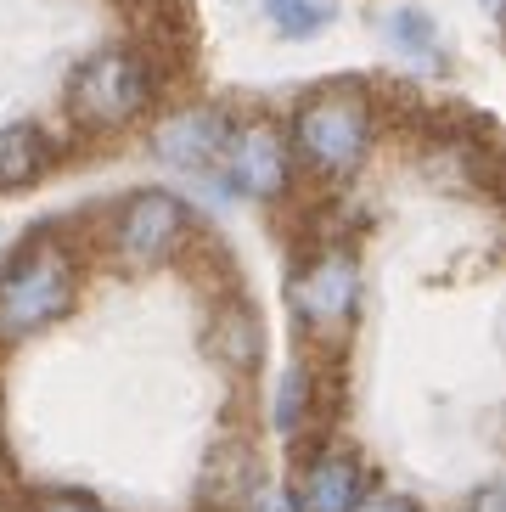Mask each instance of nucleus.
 Wrapping results in <instances>:
<instances>
[{
	"instance_id": "nucleus-6",
	"label": "nucleus",
	"mask_w": 506,
	"mask_h": 512,
	"mask_svg": "<svg viewBox=\"0 0 506 512\" xmlns=\"http://www.w3.org/2000/svg\"><path fill=\"white\" fill-rule=\"evenodd\" d=\"M355 299H360V271L349 254H321L293 282V310L315 332H338L343 321L355 316Z\"/></svg>"
},
{
	"instance_id": "nucleus-13",
	"label": "nucleus",
	"mask_w": 506,
	"mask_h": 512,
	"mask_svg": "<svg viewBox=\"0 0 506 512\" xmlns=\"http://www.w3.org/2000/svg\"><path fill=\"white\" fill-rule=\"evenodd\" d=\"M304 406H310V372L304 366H287L282 383H276V400H270V422L282 428V434H298L304 428Z\"/></svg>"
},
{
	"instance_id": "nucleus-18",
	"label": "nucleus",
	"mask_w": 506,
	"mask_h": 512,
	"mask_svg": "<svg viewBox=\"0 0 506 512\" xmlns=\"http://www.w3.org/2000/svg\"><path fill=\"white\" fill-rule=\"evenodd\" d=\"M259 512H298V507H293V496H270V501H259Z\"/></svg>"
},
{
	"instance_id": "nucleus-12",
	"label": "nucleus",
	"mask_w": 506,
	"mask_h": 512,
	"mask_svg": "<svg viewBox=\"0 0 506 512\" xmlns=\"http://www.w3.org/2000/svg\"><path fill=\"white\" fill-rule=\"evenodd\" d=\"M265 17L287 40H310L332 23V0H265Z\"/></svg>"
},
{
	"instance_id": "nucleus-15",
	"label": "nucleus",
	"mask_w": 506,
	"mask_h": 512,
	"mask_svg": "<svg viewBox=\"0 0 506 512\" xmlns=\"http://www.w3.org/2000/svg\"><path fill=\"white\" fill-rule=\"evenodd\" d=\"M349 512H422V507L411 496H400V490H372V496L360 490V501Z\"/></svg>"
},
{
	"instance_id": "nucleus-16",
	"label": "nucleus",
	"mask_w": 506,
	"mask_h": 512,
	"mask_svg": "<svg viewBox=\"0 0 506 512\" xmlns=\"http://www.w3.org/2000/svg\"><path fill=\"white\" fill-rule=\"evenodd\" d=\"M34 512H107V507L90 501V496H79V490H51V496L34 501Z\"/></svg>"
},
{
	"instance_id": "nucleus-3",
	"label": "nucleus",
	"mask_w": 506,
	"mask_h": 512,
	"mask_svg": "<svg viewBox=\"0 0 506 512\" xmlns=\"http://www.w3.org/2000/svg\"><path fill=\"white\" fill-rule=\"evenodd\" d=\"M147 96H152L147 62L124 46L85 57L74 68V79H68V113L85 130H124L130 119H141Z\"/></svg>"
},
{
	"instance_id": "nucleus-5",
	"label": "nucleus",
	"mask_w": 506,
	"mask_h": 512,
	"mask_svg": "<svg viewBox=\"0 0 506 512\" xmlns=\"http://www.w3.org/2000/svg\"><path fill=\"white\" fill-rule=\"evenodd\" d=\"M220 158H225V192L242 197H276L287 186V164H293L282 130L270 119H248L237 130H225Z\"/></svg>"
},
{
	"instance_id": "nucleus-1",
	"label": "nucleus",
	"mask_w": 506,
	"mask_h": 512,
	"mask_svg": "<svg viewBox=\"0 0 506 512\" xmlns=\"http://www.w3.org/2000/svg\"><path fill=\"white\" fill-rule=\"evenodd\" d=\"M293 147H298V158H304L315 175H327V181L355 175V169L366 164V147H372V102H366L355 85L315 91L293 119Z\"/></svg>"
},
{
	"instance_id": "nucleus-2",
	"label": "nucleus",
	"mask_w": 506,
	"mask_h": 512,
	"mask_svg": "<svg viewBox=\"0 0 506 512\" xmlns=\"http://www.w3.org/2000/svg\"><path fill=\"white\" fill-rule=\"evenodd\" d=\"M74 304V259L57 242H34L0 271V338H29Z\"/></svg>"
},
{
	"instance_id": "nucleus-9",
	"label": "nucleus",
	"mask_w": 506,
	"mask_h": 512,
	"mask_svg": "<svg viewBox=\"0 0 506 512\" xmlns=\"http://www.w3.org/2000/svg\"><path fill=\"white\" fill-rule=\"evenodd\" d=\"M51 164V147L34 124H6L0 130V192H17V186H34Z\"/></svg>"
},
{
	"instance_id": "nucleus-4",
	"label": "nucleus",
	"mask_w": 506,
	"mask_h": 512,
	"mask_svg": "<svg viewBox=\"0 0 506 512\" xmlns=\"http://www.w3.org/2000/svg\"><path fill=\"white\" fill-rule=\"evenodd\" d=\"M186 242V203L175 192H135L113 214V254L124 265H164Z\"/></svg>"
},
{
	"instance_id": "nucleus-14",
	"label": "nucleus",
	"mask_w": 506,
	"mask_h": 512,
	"mask_svg": "<svg viewBox=\"0 0 506 512\" xmlns=\"http://www.w3.org/2000/svg\"><path fill=\"white\" fill-rule=\"evenodd\" d=\"M225 332H231V338H225V355H231V361H237V366L259 361V327H253V316H231V321H225Z\"/></svg>"
},
{
	"instance_id": "nucleus-11",
	"label": "nucleus",
	"mask_w": 506,
	"mask_h": 512,
	"mask_svg": "<svg viewBox=\"0 0 506 512\" xmlns=\"http://www.w3.org/2000/svg\"><path fill=\"white\" fill-rule=\"evenodd\" d=\"M253 484H259L253 451L248 445H225L209 462V473H203V496H209L214 507H242V501H253Z\"/></svg>"
},
{
	"instance_id": "nucleus-17",
	"label": "nucleus",
	"mask_w": 506,
	"mask_h": 512,
	"mask_svg": "<svg viewBox=\"0 0 506 512\" xmlns=\"http://www.w3.org/2000/svg\"><path fill=\"white\" fill-rule=\"evenodd\" d=\"M501 507H506L501 484H478L473 496H467V507H462V512H501Z\"/></svg>"
},
{
	"instance_id": "nucleus-19",
	"label": "nucleus",
	"mask_w": 506,
	"mask_h": 512,
	"mask_svg": "<svg viewBox=\"0 0 506 512\" xmlns=\"http://www.w3.org/2000/svg\"><path fill=\"white\" fill-rule=\"evenodd\" d=\"M484 6H490V12H495V6H501V0H484Z\"/></svg>"
},
{
	"instance_id": "nucleus-7",
	"label": "nucleus",
	"mask_w": 506,
	"mask_h": 512,
	"mask_svg": "<svg viewBox=\"0 0 506 512\" xmlns=\"http://www.w3.org/2000/svg\"><path fill=\"white\" fill-rule=\"evenodd\" d=\"M360 490H366L360 456H349V451H338V445H327V451H315V456H310L304 479H298L293 507H298V512H349V507L360 501Z\"/></svg>"
},
{
	"instance_id": "nucleus-10",
	"label": "nucleus",
	"mask_w": 506,
	"mask_h": 512,
	"mask_svg": "<svg viewBox=\"0 0 506 512\" xmlns=\"http://www.w3.org/2000/svg\"><path fill=\"white\" fill-rule=\"evenodd\" d=\"M383 40L400 51L411 68H439V29H433V17L417 12V6L383 12Z\"/></svg>"
},
{
	"instance_id": "nucleus-8",
	"label": "nucleus",
	"mask_w": 506,
	"mask_h": 512,
	"mask_svg": "<svg viewBox=\"0 0 506 512\" xmlns=\"http://www.w3.org/2000/svg\"><path fill=\"white\" fill-rule=\"evenodd\" d=\"M225 130H231V124H225L220 113H209V107L175 113V119H164L152 130V158H164V164H175V169H209L225 147Z\"/></svg>"
}]
</instances>
